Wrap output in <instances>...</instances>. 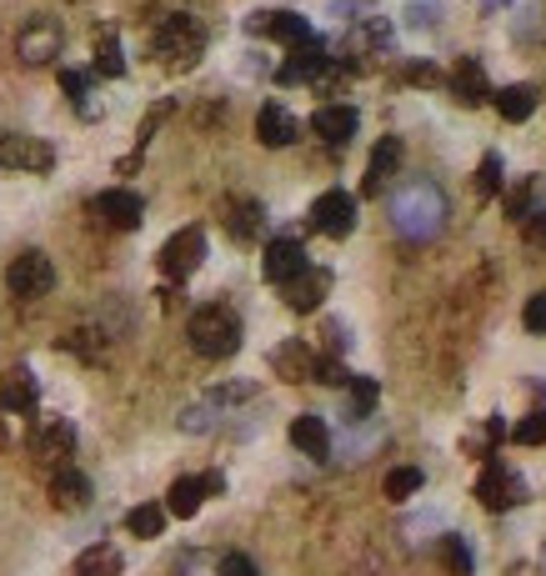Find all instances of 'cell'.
<instances>
[{"instance_id":"6da1fadb","label":"cell","mask_w":546,"mask_h":576,"mask_svg":"<svg viewBox=\"0 0 546 576\" xmlns=\"http://www.w3.org/2000/svg\"><path fill=\"white\" fill-rule=\"evenodd\" d=\"M386 211H391L396 236L411 241V246L436 241V236L446 231V221H451V201H446V191L431 181V176H411V181H401L391 191V201H386Z\"/></svg>"},{"instance_id":"7a4b0ae2","label":"cell","mask_w":546,"mask_h":576,"mask_svg":"<svg viewBox=\"0 0 546 576\" xmlns=\"http://www.w3.org/2000/svg\"><path fill=\"white\" fill-rule=\"evenodd\" d=\"M186 336H191L196 356H206V361H231V356L241 351V316H236L231 306L211 301V306H201V311H191Z\"/></svg>"},{"instance_id":"3957f363","label":"cell","mask_w":546,"mask_h":576,"mask_svg":"<svg viewBox=\"0 0 546 576\" xmlns=\"http://www.w3.org/2000/svg\"><path fill=\"white\" fill-rule=\"evenodd\" d=\"M151 51L161 66H176V71H186V66L201 61L206 51V26L196 21L191 11H171L156 21V36H151Z\"/></svg>"},{"instance_id":"277c9868","label":"cell","mask_w":546,"mask_h":576,"mask_svg":"<svg viewBox=\"0 0 546 576\" xmlns=\"http://www.w3.org/2000/svg\"><path fill=\"white\" fill-rule=\"evenodd\" d=\"M201 261H206V231L201 226H181V231L156 251V266H161L166 281H186V276H196L201 271Z\"/></svg>"},{"instance_id":"5b68a950","label":"cell","mask_w":546,"mask_h":576,"mask_svg":"<svg viewBox=\"0 0 546 576\" xmlns=\"http://www.w3.org/2000/svg\"><path fill=\"white\" fill-rule=\"evenodd\" d=\"M6 286H11V296H21V301H41V296L56 291V266L46 251H21L11 266H6Z\"/></svg>"},{"instance_id":"8992f818","label":"cell","mask_w":546,"mask_h":576,"mask_svg":"<svg viewBox=\"0 0 546 576\" xmlns=\"http://www.w3.org/2000/svg\"><path fill=\"white\" fill-rule=\"evenodd\" d=\"M526 481L512 471V466H502L492 456V461H482V476H476V501L486 506V512H512V506L526 501Z\"/></svg>"},{"instance_id":"52a82bcc","label":"cell","mask_w":546,"mask_h":576,"mask_svg":"<svg viewBox=\"0 0 546 576\" xmlns=\"http://www.w3.org/2000/svg\"><path fill=\"white\" fill-rule=\"evenodd\" d=\"M61 51H66V31L56 16H31V21L21 26V36H16V56H21L26 66H51Z\"/></svg>"},{"instance_id":"ba28073f","label":"cell","mask_w":546,"mask_h":576,"mask_svg":"<svg viewBox=\"0 0 546 576\" xmlns=\"http://www.w3.org/2000/svg\"><path fill=\"white\" fill-rule=\"evenodd\" d=\"M0 166L21 176H46L56 166V146L41 136H0Z\"/></svg>"},{"instance_id":"9c48e42d","label":"cell","mask_w":546,"mask_h":576,"mask_svg":"<svg viewBox=\"0 0 546 576\" xmlns=\"http://www.w3.org/2000/svg\"><path fill=\"white\" fill-rule=\"evenodd\" d=\"M311 231L331 236V241H346L356 231V196L351 191H321L311 201Z\"/></svg>"},{"instance_id":"30bf717a","label":"cell","mask_w":546,"mask_h":576,"mask_svg":"<svg viewBox=\"0 0 546 576\" xmlns=\"http://www.w3.org/2000/svg\"><path fill=\"white\" fill-rule=\"evenodd\" d=\"M326 66H331V51H326V41H301L286 51V61L276 66V86H301V81H321Z\"/></svg>"},{"instance_id":"8fae6325","label":"cell","mask_w":546,"mask_h":576,"mask_svg":"<svg viewBox=\"0 0 546 576\" xmlns=\"http://www.w3.org/2000/svg\"><path fill=\"white\" fill-rule=\"evenodd\" d=\"M306 266H311V256H306V246L296 241V236H276V241L266 246V256H261V276L271 286H286L291 276H301Z\"/></svg>"},{"instance_id":"7c38bea8","label":"cell","mask_w":546,"mask_h":576,"mask_svg":"<svg viewBox=\"0 0 546 576\" xmlns=\"http://www.w3.org/2000/svg\"><path fill=\"white\" fill-rule=\"evenodd\" d=\"M91 211L101 216L111 231H136V226L146 221V201L136 191H126V186H116V191H101L91 201Z\"/></svg>"},{"instance_id":"4fadbf2b","label":"cell","mask_w":546,"mask_h":576,"mask_svg":"<svg viewBox=\"0 0 546 576\" xmlns=\"http://www.w3.org/2000/svg\"><path fill=\"white\" fill-rule=\"evenodd\" d=\"M246 31H251V36H271V41H281L286 51L301 46V41H311V21L296 16V11H256L251 21H246Z\"/></svg>"},{"instance_id":"5bb4252c","label":"cell","mask_w":546,"mask_h":576,"mask_svg":"<svg viewBox=\"0 0 546 576\" xmlns=\"http://www.w3.org/2000/svg\"><path fill=\"white\" fill-rule=\"evenodd\" d=\"M326 296H331V271H326V266H306L301 276H291V281L281 286V301L291 306V311H301V316L316 311Z\"/></svg>"},{"instance_id":"9a60e30c","label":"cell","mask_w":546,"mask_h":576,"mask_svg":"<svg viewBox=\"0 0 546 576\" xmlns=\"http://www.w3.org/2000/svg\"><path fill=\"white\" fill-rule=\"evenodd\" d=\"M36 406H41V386H36V371H31V366H11V371H6V381H0V411L36 416Z\"/></svg>"},{"instance_id":"2e32d148","label":"cell","mask_w":546,"mask_h":576,"mask_svg":"<svg viewBox=\"0 0 546 576\" xmlns=\"http://www.w3.org/2000/svg\"><path fill=\"white\" fill-rule=\"evenodd\" d=\"M31 456L36 461H46V466H66V456L76 451V426L71 421H46V426H36L31 431Z\"/></svg>"},{"instance_id":"e0dca14e","label":"cell","mask_w":546,"mask_h":576,"mask_svg":"<svg viewBox=\"0 0 546 576\" xmlns=\"http://www.w3.org/2000/svg\"><path fill=\"white\" fill-rule=\"evenodd\" d=\"M356 126H361V116H356V106H341V101L316 106V116H311V131L321 136L326 146H351Z\"/></svg>"},{"instance_id":"ac0fdd59","label":"cell","mask_w":546,"mask_h":576,"mask_svg":"<svg viewBox=\"0 0 546 576\" xmlns=\"http://www.w3.org/2000/svg\"><path fill=\"white\" fill-rule=\"evenodd\" d=\"M396 166H401V136H381L371 151V161H366V181H361V196H381L386 186H391Z\"/></svg>"},{"instance_id":"d6986e66","label":"cell","mask_w":546,"mask_h":576,"mask_svg":"<svg viewBox=\"0 0 546 576\" xmlns=\"http://www.w3.org/2000/svg\"><path fill=\"white\" fill-rule=\"evenodd\" d=\"M451 101H461L466 111L492 101V81H486V71H482V61H476V56H461V61H456V71H451Z\"/></svg>"},{"instance_id":"ffe728a7","label":"cell","mask_w":546,"mask_h":576,"mask_svg":"<svg viewBox=\"0 0 546 576\" xmlns=\"http://www.w3.org/2000/svg\"><path fill=\"white\" fill-rule=\"evenodd\" d=\"M296 131H301V126H296V116L286 111L281 101H266L261 111H256V141L271 146V151L291 146V141H296Z\"/></svg>"},{"instance_id":"44dd1931","label":"cell","mask_w":546,"mask_h":576,"mask_svg":"<svg viewBox=\"0 0 546 576\" xmlns=\"http://www.w3.org/2000/svg\"><path fill=\"white\" fill-rule=\"evenodd\" d=\"M51 501L61 506V512H81V506H91V476L76 471V466H56Z\"/></svg>"},{"instance_id":"7402d4cb","label":"cell","mask_w":546,"mask_h":576,"mask_svg":"<svg viewBox=\"0 0 546 576\" xmlns=\"http://www.w3.org/2000/svg\"><path fill=\"white\" fill-rule=\"evenodd\" d=\"M291 446L301 456H311V461H326V456H331V426L321 421V416H296L291 421Z\"/></svg>"},{"instance_id":"603a6c76","label":"cell","mask_w":546,"mask_h":576,"mask_svg":"<svg viewBox=\"0 0 546 576\" xmlns=\"http://www.w3.org/2000/svg\"><path fill=\"white\" fill-rule=\"evenodd\" d=\"M536 86H526V81H516V86H502V91H492V106H496V116L502 121H512V126H522V121H532L536 116Z\"/></svg>"},{"instance_id":"cb8c5ba5","label":"cell","mask_w":546,"mask_h":576,"mask_svg":"<svg viewBox=\"0 0 546 576\" xmlns=\"http://www.w3.org/2000/svg\"><path fill=\"white\" fill-rule=\"evenodd\" d=\"M311 366H316V351L306 341H281L271 351V371L281 381H311Z\"/></svg>"},{"instance_id":"d4e9b609","label":"cell","mask_w":546,"mask_h":576,"mask_svg":"<svg viewBox=\"0 0 546 576\" xmlns=\"http://www.w3.org/2000/svg\"><path fill=\"white\" fill-rule=\"evenodd\" d=\"M266 226V206L251 201V196H236V201H226V231L236 236V241H251V236H261Z\"/></svg>"},{"instance_id":"484cf974","label":"cell","mask_w":546,"mask_h":576,"mask_svg":"<svg viewBox=\"0 0 546 576\" xmlns=\"http://www.w3.org/2000/svg\"><path fill=\"white\" fill-rule=\"evenodd\" d=\"M436 562H441L446 576H476V556H471V542L456 532H441L436 542Z\"/></svg>"},{"instance_id":"4316f807","label":"cell","mask_w":546,"mask_h":576,"mask_svg":"<svg viewBox=\"0 0 546 576\" xmlns=\"http://www.w3.org/2000/svg\"><path fill=\"white\" fill-rule=\"evenodd\" d=\"M201 501H206L201 476H176L171 491H166V516H181V522H191V516L201 512Z\"/></svg>"},{"instance_id":"83f0119b","label":"cell","mask_w":546,"mask_h":576,"mask_svg":"<svg viewBox=\"0 0 546 576\" xmlns=\"http://www.w3.org/2000/svg\"><path fill=\"white\" fill-rule=\"evenodd\" d=\"M376 401H381V386L371 381V376H351L346 381V421H366V416L376 411Z\"/></svg>"},{"instance_id":"f1b7e54d","label":"cell","mask_w":546,"mask_h":576,"mask_svg":"<svg viewBox=\"0 0 546 576\" xmlns=\"http://www.w3.org/2000/svg\"><path fill=\"white\" fill-rule=\"evenodd\" d=\"M126 532L141 536V542H156V536L166 532V506H156V501L131 506V512H126Z\"/></svg>"},{"instance_id":"f546056e","label":"cell","mask_w":546,"mask_h":576,"mask_svg":"<svg viewBox=\"0 0 546 576\" xmlns=\"http://www.w3.org/2000/svg\"><path fill=\"white\" fill-rule=\"evenodd\" d=\"M71 576H121V552H116V546H91V552L76 562Z\"/></svg>"},{"instance_id":"4dcf8cb0","label":"cell","mask_w":546,"mask_h":576,"mask_svg":"<svg viewBox=\"0 0 546 576\" xmlns=\"http://www.w3.org/2000/svg\"><path fill=\"white\" fill-rule=\"evenodd\" d=\"M502 186H506V166H502V156L486 151V156H482V166H476V196H482V201H496V196H502Z\"/></svg>"},{"instance_id":"1f68e13d","label":"cell","mask_w":546,"mask_h":576,"mask_svg":"<svg viewBox=\"0 0 546 576\" xmlns=\"http://www.w3.org/2000/svg\"><path fill=\"white\" fill-rule=\"evenodd\" d=\"M421 486H426L421 466H396V471H386V496L391 501H411V496H421Z\"/></svg>"},{"instance_id":"d6a6232c","label":"cell","mask_w":546,"mask_h":576,"mask_svg":"<svg viewBox=\"0 0 546 576\" xmlns=\"http://www.w3.org/2000/svg\"><path fill=\"white\" fill-rule=\"evenodd\" d=\"M61 91L71 96V106L86 116V121H96V116H101L91 106V76H86V71H61Z\"/></svg>"},{"instance_id":"836d02e7","label":"cell","mask_w":546,"mask_h":576,"mask_svg":"<svg viewBox=\"0 0 546 576\" xmlns=\"http://www.w3.org/2000/svg\"><path fill=\"white\" fill-rule=\"evenodd\" d=\"M96 76H106V81H121L126 76V56H121V41H116V36H101V41H96Z\"/></svg>"},{"instance_id":"e575fe53","label":"cell","mask_w":546,"mask_h":576,"mask_svg":"<svg viewBox=\"0 0 546 576\" xmlns=\"http://www.w3.org/2000/svg\"><path fill=\"white\" fill-rule=\"evenodd\" d=\"M536 201H542V181H522V186H512V191H506V216H512V221L522 226L526 216L536 211Z\"/></svg>"},{"instance_id":"d590c367","label":"cell","mask_w":546,"mask_h":576,"mask_svg":"<svg viewBox=\"0 0 546 576\" xmlns=\"http://www.w3.org/2000/svg\"><path fill=\"white\" fill-rule=\"evenodd\" d=\"M221 426V406H211V401H196V406H186L181 411V431L186 436H206V431H216Z\"/></svg>"},{"instance_id":"8d00e7d4","label":"cell","mask_w":546,"mask_h":576,"mask_svg":"<svg viewBox=\"0 0 546 576\" xmlns=\"http://www.w3.org/2000/svg\"><path fill=\"white\" fill-rule=\"evenodd\" d=\"M311 381L331 386V391H346V381H351V371H346V361H341V356H316Z\"/></svg>"},{"instance_id":"74e56055","label":"cell","mask_w":546,"mask_h":576,"mask_svg":"<svg viewBox=\"0 0 546 576\" xmlns=\"http://www.w3.org/2000/svg\"><path fill=\"white\" fill-rule=\"evenodd\" d=\"M406 26L411 31H436L441 26V0H406Z\"/></svg>"},{"instance_id":"f35d334b","label":"cell","mask_w":546,"mask_h":576,"mask_svg":"<svg viewBox=\"0 0 546 576\" xmlns=\"http://www.w3.org/2000/svg\"><path fill=\"white\" fill-rule=\"evenodd\" d=\"M171 111H176V106H171V101H156V106H151V111H146L141 131H136V156H146V146H151V136H156V131H161V121H166V116H171Z\"/></svg>"},{"instance_id":"ab89813d","label":"cell","mask_w":546,"mask_h":576,"mask_svg":"<svg viewBox=\"0 0 546 576\" xmlns=\"http://www.w3.org/2000/svg\"><path fill=\"white\" fill-rule=\"evenodd\" d=\"M512 441L516 446H546V406H542V411H532L522 426H516Z\"/></svg>"},{"instance_id":"60d3db41","label":"cell","mask_w":546,"mask_h":576,"mask_svg":"<svg viewBox=\"0 0 546 576\" xmlns=\"http://www.w3.org/2000/svg\"><path fill=\"white\" fill-rule=\"evenodd\" d=\"M251 396H256V386H251V381H231V386H211V391H206V401L221 406V411H226V406L251 401Z\"/></svg>"},{"instance_id":"b9f144b4","label":"cell","mask_w":546,"mask_h":576,"mask_svg":"<svg viewBox=\"0 0 546 576\" xmlns=\"http://www.w3.org/2000/svg\"><path fill=\"white\" fill-rule=\"evenodd\" d=\"M522 326H526V331H532V336H546V291H536L532 301H526Z\"/></svg>"},{"instance_id":"7bdbcfd3","label":"cell","mask_w":546,"mask_h":576,"mask_svg":"<svg viewBox=\"0 0 546 576\" xmlns=\"http://www.w3.org/2000/svg\"><path fill=\"white\" fill-rule=\"evenodd\" d=\"M176 576H216V562L206 552H186L181 562H176Z\"/></svg>"},{"instance_id":"ee69618b","label":"cell","mask_w":546,"mask_h":576,"mask_svg":"<svg viewBox=\"0 0 546 576\" xmlns=\"http://www.w3.org/2000/svg\"><path fill=\"white\" fill-rule=\"evenodd\" d=\"M216 576H261V572H256L251 556L231 552V556H221V562H216Z\"/></svg>"},{"instance_id":"f6af8a7d","label":"cell","mask_w":546,"mask_h":576,"mask_svg":"<svg viewBox=\"0 0 546 576\" xmlns=\"http://www.w3.org/2000/svg\"><path fill=\"white\" fill-rule=\"evenodd\" d=\"M406 81H411V86H446V76L441 71H436V66H406Z\"/></svg>"},{"instance_id":"bcb514c9","label":"cell","mask_w":546,"mask_h":576,"mask_svg":"<svg viewBox=\"0 0 546 576\" xmlns=\"http://www.w3.org/2000/svg\"><path fill=\"white\" fill-rule=\"evenodd\" d=\"M321 336L331 341V356H341L346 346H351V341H346V326H341V321H326V331H321Z\"/></svg>"},{"instance_id":"7dc6e473","label":"cell","mask_w":546,"mask_h":576,"mask_svg":"<svg viewBox=\"0 0 546 576\" xmlns=\"http://www.w3.org/2000/svg\"><path fill=\"white\" fill-rule=\"evenodd\" d=\"M201 486H206V496H221V491H226V476H221V471H206Z\"/></svg>"},{"instance_id":"c3c4849f","label":"cell","mask_w":546,"mask_h":576,"mask_svg":"<svg viewBox=\"0 0 546 576\" xmlns=\"http://www.w3.org/2000/svg\"><path fill=\"white\" fill-rule=\"evenodd\" d=\"M506 6H512V0H482V11H486V16H496V11H506Z\"/></svg>"},{"instance_id":"681fc988","label":"cell","mask_w":546,"mask_h":576,"mask_svg":"<svg viewBox=\"0 0 546 576\" xmlns=\"http://www.w3.org/2000/svg\"><path fill=\"white\" fill-rule=\"evenodd\" d=\"M6 446H11V431H6V416H0V451H6Z\"/></svg>"},{"instance_id":"f907efd6","label":"cell","mask_w":546,"mask_h":576,"mask_svg":"<svg viewBox=\"0 0 546 576\" xmlns=\"http://www.w3.org/2000/svg\"><path fill=\"white\" fill-rule=\"evenodd\" d=\"M542 572H546V546H542Z\"/></svg>"}]
</instances>
